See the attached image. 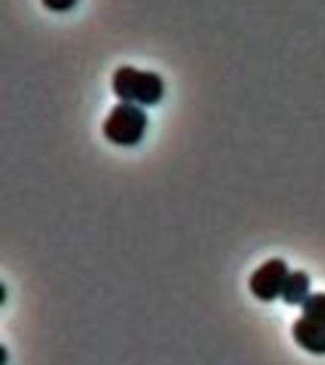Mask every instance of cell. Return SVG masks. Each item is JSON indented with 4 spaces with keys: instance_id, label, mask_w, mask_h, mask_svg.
I'll return each instance as SVG.
<instances>
[{
    "instance_id": "obj_1",
    "label": "cell",
    "mask_w": 325,
    "mask_h": 365,
    "mask_svg": "<svg viewBox=\"0 0 325 365\" xmlns=\"http://www.w3.org/2000/svg\"><path fill=\"white\" fill-rule=\"evenodd\" d=\"M164 80L153 71H139L124 65L113 74V91L122 103L153 107L164 97Z\"/></svg>"
},
{
    "instance_id": "obj_2",
    "label": "cell",
    "mask_w": 325,
    "mask_h": 365,
    "mask_svg": "<svg viewBox=\"0 0 325 365\" xmlns=\"http://www.w3.org/2000/svg\"><path fill=\"white\" fill-rule=\"evenodd\" d=\"M148 116L139 105L118 103L103 122V135L120 147H135L143 141Z\"/></svg>"
},
{
    "instance_id": "obj_3",
    "label": "cell",
    "mask_w": 325,
    "mask_h": 365,
    "mask_svg": "<svg viewBox=\"0 0 325 365\" xmlns=\"http://www.w3.org/2000/svg\"><path fill=\"white\" fill-rule=\"evenodd\" d=\"M289 267L284 259H268L249 276V291L259 301L272 302L282 297L284 285L289 278Z\"/></svg>"
},
{
    "instance_id": "obj_4",
    "label": "cell",
    "mask_w": 325,
    "mask_h": 365,
    "mask_svg": "<svg viewBox=\"0 0 325 365\" xmlns=\"http://www.w3.org/2000/svg\"><path fill=\"white\" fill-rule=\"evenodd\" d=\"M291 335L302 350L316 356H325V322L301 316L293 324Z\"/></svg>"
},
{
    "instance_id": "obj_5",
    "label": "cell",
    "mask_w": 325,
    "mask_h": 365,
    "mask_svg": "<svg viewBox=\"0 0 325 365\" xmlns=\"http://www.w3.org/2000/svg\"><path fill=\"white\" fill-rule=\"evenodd\" d=\"M308 297H310V278L306 272L295 270L289 274V278L285 282L284 291H282V299L285 304H304Z\"/></svg>"
},
{
    "instance_id": "obj_6",
    "label": "cell",
    "mask_w": 325,
    "mask_h": 365,
    "mask_svg": "<svg viewBox=\"0 0 325 365\" xmlns=\"http://www.w3.org/2000/svg\"><path fill=\"white\" fill-rule=\"evenodd\" d=\"M302 316L325 322V293H314L302 304Z\"/></svg>"
},
{
    "instance_id": "obj_7",
    "label": "cell",
    "mask_w": 325,
    "mask_h": 365,
    "mask_svg": "<svg viewBox=\"0 0 325 365\" xmlns=\"http://www.w3.org/2000/svg\"><path fill=\"white\" fill-rule=\"evenodd\" d=\"M76 2H68V4H53V2H44L46 8H51V10H68V8H73Z\"/></svg>"
}]
</instances>
